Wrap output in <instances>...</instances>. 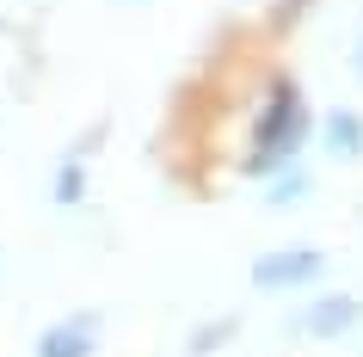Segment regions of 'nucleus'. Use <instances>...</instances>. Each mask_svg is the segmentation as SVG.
I'll return each mask as SVG.
<instances>
[{
  "instance_id": "obj_1",
  "label": "nucleus",
  "mask_w": 363,
  "mask_h": 357,
  "mask_svg": "<svg viewBox=\"0 0 363 357\" xmlns=\"http://www.w3.org/2000/svg\"><path fill=\"white\" fill-rule=\"evenodd\" d=\"M302 136H308V105L296 87H277L265 105V117H259V136H252V154H247V167L252 172H265L277 167V160H289V154L302 148Z\"/></svg>"
},
{
  "instance_id": "obj_2",
  "label": "nucleus",
  "mask_w": 363,
  "mask_h": 357,
  "mask_svg": "<svg viewBox=\"0 0 363 357\" xmlns=\"http://www.w3.org/2000/svg\"><path fill=\"white\" fill-rule=\"evenodd\" d=\"M314 271H320V259H314V253H271V259L252 265V278L265 283V290H284V283H308Z\"/></svg>"
},
{
  "instance_id": "obj_3",
  "label": "nucleus",
  "mask_w": 363,
  "mask_h": 357,
  "mask_svg": "<svg viewBox=\"0 0 363 357\" xmlns=\"http://www.w3.org/2000/svg\"><path fill=\"white\" fill-rule=\"evenodd\" d=\"M93 339H99V326H93L86 314H80V320H62V326L43 333L38 357H93Z\"/></svg>"
},
{
  "instance_id": "obj_4",
  "label": "nucleus",
  "mask_w": 363,
  "mask_h": 357,
  "mask_svg": "<svg viewBox=\"0 0 363 357\" xmlns=\"http://www.w3.org/2000/svg\"><path fill=\"white\" fill-rule=\"evenodd\" d=\"M357 320V302H320L314 314H308V333H339Z\"/></svg>"
},
{
  "instance_id": "obj_5",
  "label": "nucleus",
  "mask_w": 363,
  "mask_h": 357,
  "mask_svg": "<svg viewBox=\"0 0 363 357\" xmlns=\"http://www.w3.org/2000/svg\"><path fill=\"white\" fill-rule=\"evenodd\" d=\"M326 136H333V154H357V142H363V130H357V117H351V111L333 117V123H326Z\"/></svg>"
}]
</instances>
